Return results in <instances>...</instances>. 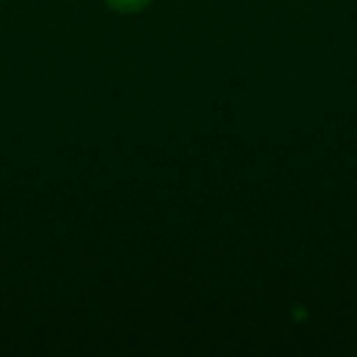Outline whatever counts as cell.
Instances as JSON below:
<instances>
[{
    "label": "cell",
    "instance_id": "cell-1",
    "mask_svg": "<svg viewBox=\"0 0 357 357\" xmlns=\"http://www.w3.org/2000/svg\"><path fill=\"white\" fill-rule=\"evenodd\" d=\"M151 0H107V4L113 8V10H119V13H136V10H142Z\"/></svg>",
    "mask_w": 357,
    "mask_h": 357
}]
</instances>
